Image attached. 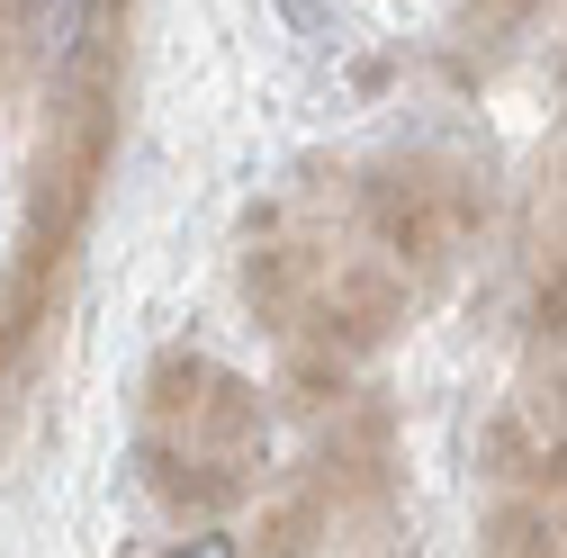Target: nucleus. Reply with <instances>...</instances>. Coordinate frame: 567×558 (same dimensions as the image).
Masks as SVG:
<instances>
[{
	"mask_svg": "<svg viewBox=\"0 0 567 558\" xmlns=\"http://www.w3.org/2000/svg\"><path fill=\"white\" fill-rule=\"evenodd\" d=\"M261 442V414L244 396V379L207 370V361H163L154 370V405H145V468L172 505H217L244 486Z\"/></svg>",
	"mask_w": 567,
	"mask_h": 558,
	"instance_id": "f257e3e1",
	"label": "nucleus"
},
{
	"mask_svg": "<svg viewBox=\"0 0 567 558\" xmlns=\"http://www.w3.org/2000/svg\"><path fill=\"white\" fill-rule=\"evenodd\" d=\"M19 28L45 63H73L82 54V28H91V0H19Z\"/></svg>",
	"mask_w": 567,
	"mask_h": 558,
	"instance_id": "f03ea898",
	"label": "nucleus"
},
{
	"mask_svg": "<svg viewBox=\"0 0 567 558\" xmlns=\"http://www.w3.org/2000/svg\"><path fill=\"white\" fill-rule=\"evenodd\" d=\"M163 558H235V540H226V531H189V540L163 549Z\"/></svg>",
	"mask_w": 567,
	"mask_h": 558,
	"instance_id": "7ed1b4c3",
	"label": "nucleus"
}]
</instances>
